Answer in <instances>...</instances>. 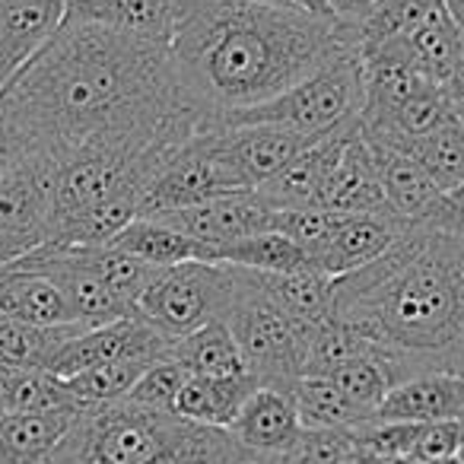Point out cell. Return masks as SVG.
I'll list each match as a JSON object with an SVG mask.
<instances>
[{"label":"cell","instance_id":"obj_47","mask_svg":"<svg viewBox=\"0 0 464 464\" xmlns=\"http://www.w3.org/2000/svg\"><path fill=\"white\" fill-rule=\"evenodd\" d=\"M258 4H280V7H290L286 0H258Z\"/></svg>","mask_w":464,"mask_h":464},{"label":"cell","instance_id":"obj_4","mask_svg":"<svg viewBox=\"0 0 464 464\" xmlns=\"http://www.w3.org/2000/svg\"><path fill=\"white\" fill-rule=\"evenodd\" d=\"M248 458L229 430L115 401L80 411L42 464H242Z\"/></svg>","mask_w":464,"mask_h":464},{"label":"cell","instance_id":"obj_22","mask_svg":"<svg viewBox=\"0 0 464 464\" xmlns=\"http://www.w3.org/2000/svg\"><path fill=\"white\" fill-rule=\"evenodd\" d=\"M80 411L4 413L0 417V464H42L71 432Z\"/></svg>","mask_w":464,"mask_h":464},{"label":"cell","instance_id":"obj_3","mask_svg":"<svg viewBox=\"0 0 464 464\" xmlns=\"http://www.w3.org/2000/svg\"><path fill=\"white\" fill-rule=\"evenodd\" d=\"M353 48L341 26L258 0H198L169 52L210 124L255 109Z\"/></svg>","mask_w":464,"mask_h":464},{"label":"cell","instance_id":"obj_26","mask_svg":"<svg viewBox=\"0 0 464 464\" xmlns=\"http://www.w3.org/2000/svg\"><path fill=\"white\" fill-rule=\"evenodd\" d=\"M394 150L411 156L442 191L455 194L464 185V124L458 118H449L423 137L394 143Z\"/></svg>","mask_w":464,"mask_h":464},{"label":"cell","instance_id":"obj_16","mask_svg":"<svg viewBox=\"0 0 464 464\" xmlns=\"http://www.w3.org/2000/svg\"><path fill=\"white\" fill-rule=\"evenodd\" d=\"M232 439L248 455H286L305 432L293 394L286 388L261 385L229 426Z\"/></svg>","mask_w":464,"mask_h":464},{"label":"cell","instance_id":"obj_43","mask_svg":"<svg viewBox=\"0 0 464 464\" xmlns=\"http://www.w3.org/2000/svg\"><path fill=\"white\" fill-rule=\"evenodd\" d=\"M445 10H449V16L461 26V33H464V0H445Z\"/></svg>","mask_w":464,"mask_h":464},{"label":"cell","instance_id":"obj_11","mask_svg":"<svg viewBox=\"0 0 464 464\" xmlns=\"http://www.w3.org/2000/svg\"><path fill=\"white\" fill-rule=\"evenodd\" d=\"M153 219H162L172 229L198 239L200 246L210 248V261H213L217 248L229 246V242L248 239V236H258V232H271L274 219H277V207L261 191H236V194L204 200V204L181 207V210L172 213H160Z\"/></svg>","mask_w":464,"mask_h":464},{"label":"cell","instance_id":"obj_39","mask_svg":"<svg viewBox=\"0 0 464 464\" xmlns=\"http://www.w3.org/2000/svg\"><path fill=\"white\" fill-rule=\"evenodd\" d=\"M375 7H379V0H328L331 20L347 29H356L360 23H366Z\"/></svg>","mask_w":464,"mask_h":464},{"label":"cell","instance_id":"obj_18","mask_svg":"<svg viewBox=\"0 0 464 464\" xmlns=\"http://www.w3.org/2000/svg\"><path fill=\"white\" fill-rule=\"evenodd\" d=\"M0 318L35 324V328L80 324L61 286L48 274L33 271L20 261L0 267Z\"/></svg>","mask_w":464,"mask_h":464},{"label":"cell","instance_id":"obj_13","mask_svg":"<svg viewBox=\"0 0 464 464\" xmlns=\"http://www.w3.org/2000/svg\"><path fill=\"white\" fill-rule=\"evenodd\" d=\"M67 20V0H0V86L20 73Z\"/></svg>","mask_w":464,"mask_h":464},{"label":"cell","instance_id":"obj_21","mask_svg":"<svg viewBox=\"0 0 464 464\" xmlns=\"http://www.w3.org/2000/svg\"><path fill=\"white\" fill-rule=\"evenodd\" d=\"M261 388L255 375H229V379H204V375H191L185 388L179 392L175 401V413L185 420L204 426H217V430H229L232 420L239 417L246 401Z\"/></svg>","mask_w":464,"mask_h":464},{"label":"cell","instance_id":"obj_19","mask_svg":"<svg viewBox=\"0 0 464 464\" xmlns=\"http://www.w3.org/2000/svg\"><path fill=\"white\" fill-rule=\"evenodd\" d=\"M464 417V375L455 372H423L398 382L372 420L394 423H439V420Z\"/></svg>","mask_w":464,"mask_h":464},{"label":"cell","instance_id":"obj_5","mask_svg":"<svg viewBox=\"0 0 464 464\" xmlns=\"http://www.w3.org/2000/svg\"><path fill=\"white\" fill-rule=\"evenodd\" d=\"M236 284H239L236 303H232L229 315L223 322L229 324L232 337L239 343L248 375H255L267 388H286L290 392L293 382L305 375L315 328L286 315L261 290L252 271L236 267Z\"/></svg>","mask_w":464,"mask_h":464},{"label":"cell","instance_id":"obj_31","mask_svg":"<svg viewBox=\"0 0 464 464\" xmlns=\"http://www.w3.org/2000/svg\"><path fill=\"white\" fill-rule=\"evenodd\" d=\"M80 331H86L83 324L35 328L0 318V369H48L52 356Z\"/></svg>","mask_w":464,"mask_h":464},{"label":"cell","instance_id":"obj_14","mask_svg":"<svg viewBox=\"0 0 464 464\" xmlns=\"http://www.w3.org/2000/svg\"><path fill=\"white\" fill-rule=\"evenodd\" d=\"M223 140L246 188L258 191L322 137H305L277 124H246V128H223Z\"/></svg>","mask_w":464,"mask_h":464},{"label":"cell","instance_id":"obj_48","mask_svg":"<svg viewBox=\"0 0 464 464\" xmlns=\"http://www.w3.org/2000/svg\"><path fill=\"white\" fill-rule=\"evenodd\" d=\"M455 198H458V200H461V204H464V185H461V188H458V191H455Z\"/></svg>","mask_w":464,"mask_h":464},{"label":"cell","instance_id":"obj_42","mask_svg":"<svg viewBox=\"0 0 464 464\" xmlns=\"http://www.w3.org/2000/svg\"><path fill=\"white\" fill-rule=\"evenodd\" d=\"M341 464H385V458L375 455V451H369V449H362V445H356V442H353V449L347 451V458H343Z\"/></svg>","mask_w":464,"mask_h":464},{"label":"cell","instance_id":"obj_46","mask_svg":"<svg viewBox=\"0 0 464 464\" xmlns=\"http://www.w3.org/2000/svg\"><path fill=\"white\" fill-rule=\"evenodd\" d=\"M423 464H464V461L455 455V458H439V461H423Z\"/></svg>","mask_w":464,"mask_h":464},{"label":"cell","instance_id":"obj_17","mask_svg":"<svg viewBox=\"0 0 464 464\" xmlns=\"http://www.w3.org/2000/svg\"><path fill=\"white\" fill-rule=\"evenodd\" d=\"M401 232H407L392 217H372V213H337L334 232H331L328 246L318 255L315 271L324 277H343L360 267L372 265L375 258L388 252L394 242L401 239Z\"/></svg>","mask_w":464,"mask_h":464},{"label":"cell","instance_id":"obj_30","mask_svg":"<svg viewBox=\"0 0 464 464\" xmlns=\"http://www.w3.org/2000/svg\"><path fill=\"white\" fill-rule=\"evenodd\" d=\"M445 0H379V7L369 14L366 23L356 29L341 26L343 39L360 52L369 45H382V42H398L411 39Z\"/></svg>","mask_w":464,"mask_h":464},{"label":"cell","instance_id":"obj_41","mask_svg":"<svg viewBox=\"0 0 464 464\" xmlns=\"http://www.w3.org/2000/svg\"><path fill=\"white\" fill-rule=\"evenodd\" d=\"M290 7L303 10L309 16H318V20H331V10H328V0H286ZM334 23V20H331Z\"/></svg>","mask_w":464,"mask_h":464},{"label":"cell","instance_id":"obj_24","mask_svg":"<svg viewBox=\"0 0 464 464\" xmlns=\"http://www.w3.org/2000/svg\"><path fill=\"white\" fill-rule=\"evenodd\" d=\"M111 246L140 258L143 265L160 267V271L188 265V261H210V248L153 217H137L134 223L118 232Z\"/></svg>","mask_w":464,"mask_h":464},{"label":"cell","instance_id":"obj_7","mask_svg":"<svg viewBox=\"0 0 464 464\" xmlns=\"http://www.w3.org/2000/svg\"><path fill=\"white\" fill-rule=\"evenodd\" d=\"M236 267L188 261L153 274L143 296L137 299V318L153 324L162 337L179 341L191 331L229 315L236 303Z\"/></svg>","mask_w":464,"mask_h":464},{"label":"cell","instance_id":"obj_36","mask_svg":"<svg viewBox=\"0 0 464 464\" xmlns=\"http://www.w3.org/2000/svg\"><path fill=\"white\" fill-rule=\"evenodd\" d=\"M188 379H191V372L181 362L166 356V360H156L137 379V385L130 388L124 401L137 407H150V411H175V401H179V392L185 388Z\"/></svg>","mask_w":464,"mask_h":464},{"label":"cell","instance_id":"obj_37","mask_svg":"<svg viewBox=\"0 0 464 464\" xmlns=\"http://www.w3.org/2000/svg\"><path fill=\"white\" fill-rule=\"evenodd\" d=\"M350 449H353L350 430H305L284 458L286 464H341Z\"/></svg>","mask_w":464,"mask_h":464},{"label":"cell","instance_id":"obj_6","mask_svg":"<svg viewBox=\"0 0 464 464\" xmlns=\"http://www.w3.org/2000/svg\"><path fill=\"white\" fill-rule=\"evenodd\" d=\"M362 109V67L356 48H347L303 83L290 86L277 99L255 109L229 111L217 128H246V124H277L305 137H324L353 121Z\"/></svg>","mask_w":464,"mask_h":464},{"label":"cell","instance_id":"obj_12","mask_svg":"<svg viewBox=\"0 0 464 464\" xmlns=\"http://www.w3.org/2000/svg\"><path fill=\"white\" fill-rule=\"evenodd\" d=\"M360 118V115H356ZM356 118L347 121L343 128L324 134L322 140L312 143L305 153H299L277 179L261 185L258 191L271 200L277 210H299V207H324V194H328L331 175H334L337 162L343 156L350 134L356 128Z\"/></svg>","mask_w":464,"mask_h":464},{"label":"cell","instance_id":"obj_20","mask_svg":"<svg viewBox=\"0 0 464 464\" xmlns=\"http://www.w3.org/2000/svg\"><path fill=\"white\" fill-rule=\"evenodd\" d=\"M324 207L337 213L392 217V213H388L385 188H382V175H379V166H375L372 147H369V140L360 130V118H356L353 134H350L341 162H337L334 175H331Z\"/></svg>","mask_w":464,"mask_h":464},{"label":"cell","instance_id":"obj_2","mask_svg":"<svg viewBox=\"0 0 464 464\" xmlns=\"http://www.w3.org/2000/svg\"><path fill=\"white\" fill-rule=\"evenodd\" d=\"M334 318L404 382L464 375V236L407 229L372 265L334 277Z\"/></svg>","mask_w":464,"mask_h":464},{"label":"cell","instance_id":"obj_35","mask_svg":"<svg viewBox=\"0 0 464 464\" xmlns=\"http://www.w3.org/2000/svg\"><path fill=\"white\" fill-rule=\"evenodd\" d=\"M153 362L147 360H118V362H105V366L86 369L80 375H71L67 382V392L73 394V401L80 404V411L86 407H102V404H115V401H124L128 392L137 385L147 369Z\"/></svg>","mask_w":464,"mask_h":464},{"label":"cell","instance_id":"obj_1","mask_svg":"<svg viewBox=\"0 0 464 464\" xmlns=\"http://www.w3.org/2000/svg\"><path fill=\"white\" fill-rule=\"evenodd\" d=\"M0 115L26 153L54 160L80 150H172L213 128L166 45L77 16L0 86Z\"/></svg>","mask_w":464,"mask_h":464},{"label":"cell","instance_id":"obj_23","mask_svg":"<svg viewBox=\"0 0 464 464\" xmlns=\"http://www.w3.org/2000/svg\"><path fill=\"white\" fill-rule=\"evenodd\" d=\"M255 280L296 322L309 324V328H322V324L334 322V280L324 277L322 271L255 274Z\"/></svg>","mask_w":464,"mask_h":464},{"label":"cell","instance_id":"obj_33","mask_svg":"<svg viewBox=\"0 0 464 464\" xmlns=\"http://www.w3.org/2000/svg\"><path fill=\"white\" fill-rule=\"evenodd\" d=\"M77 252H80V258L99 274V280H102L130 312L137 309V299L143 296V290H147V284L153 280V274L160 271V267L143 265L140 258H134V255L121 252V248H115V246H77Z\"/></svg>","mask_w":464,"mask_h":464},{"label":"cell","instance_id":"obj_49","mask_svg":"<svg viewBox=\"0 0 464 464\" xmlns=\"http://www.w3.org/2000/svg\"><path fill=\"white\" fill-rule=\"evenodd\" d=\"M4 413H7V407H4V398H0V417H4Z\"/></svg>","mask_w":464,"mask_h":464},{"label":"cell","instance_id":"obj_10","mask_svg":"<svg viewBox=\"0 0 464 464\" xmlns=\"http://www.w3.org/2000/svg\"><path fill=\"white\" fill-rule=\"evenodd\" d=\"M172 341L162 337L153 324H147L143 318L130 315L121 322L102 324V328H86L77 337L64 343L58 353L48 362V372H54L58 379H71L86 369L105 366V362L118 360H166Z\"/></svg>","mask_w":464,"mask_h":464},{"label":"cell","instance_id":"obj_25","mask_svg":"<svg viewBox=\"0 0 464 464\" xmlns=\"http://www.w3.org/2000/svg\"><path fill=\"white\" fill-rule=\"evenodd\" d=\"M169 360L181 362L191 375H204V379L248 375L239 343H236V337H232L229 324H226L223 318L191 331V334L179 337V341H172Z\"/></svg>","mask_w":464,"mask_h":464},{"label":"cell","instance_id":"obj_50","mask_svg":"<svg viewBox=\"0 0 464 464\" xmlns=\"http://www.w3.org/2000/svg\"><path fill=\"white\" fill-rule=\"evenodd\" d=\"M458 458H461V461H464V449H461V451H458Z\"/></svg>","mask_w":464,"mask_h":464},{"label":"cell","instance_id":"obj_9","mask_svg":"<svg viewBox=\"0 0 464 464\" xmlns=\"http://www.w3.org/2000/svg\"><path fill=\"white\" fill-rule=\"evenodd\" d=\"M54 172V156L29 153L14 172L0 179V242H7L20 258L52 239Z\"/></svg>","mask_w":464,"mask_h":464},{"label":"cell","instance_id":"obj_38","mask_svg":"<svg viewBox=\"0 0 464 464\" xmlns=\"http://www.w3.org/2000/svg\"><path fill=\"white\" fill-rule=\"evenodd\" d=\"M26 143L20 140V134L14 130V124L0 115V179L10 175L23 160H26Z\"/></svg>","mask_w":464,"mask_h":464},{"label":"cell","instance_id":"obj_27","mask_svg":"<svg viewBox=\"0 0 464 464\" xmlns=\"http://www.w3.org/2000/svg\"><path fill=\"white\" fill-rule=\"evenodd\" d=\"M210 265H229L255 274H296V271H315L312 261L286 239L284 232H258L248 239L229 242V246L213 252Z\"/></svg>","mask_w":464,"mask_h":464},{"label":"cell","instance_id":"obj_28","mask_svg":"<svg viewBox=\"0 0 464 464\" xmlns=\"http://www.w3.org/2000/svg\"><path fill=\"white\" fill-rule=\"evenodd\" d=\"M290 394L305 430H353L369 420L328 375H303L290 385Z\"/></svg>","mask_w":464,"mask_h":464},{"label":"cell","instance_id":"obj_34","mask_svg":"<svg viewBox=\"0 0 464 464\" xmlns=\"http://www.w3.org/2000/svg\"><path fill=\"white\" fill-rule=\"evenodd\" d=\"M328 379L334 382V385L343 392V398H347L353 407H360L369 420H372V413L379 411L385 394L398 385L392 366H388L379 353H366V356H356V360L341 362L337 369H331Z\"/></svg>","mask_w":464,"mask_h":464},{"label":"cell","instance_id":"obj_40","mask_svg":"<svg viewBox=\"0 0 464 464\" xmlns=\"http://www.w3.org/2000/svg\"><path fill=\"white\" fill-rule=\"evenodd\" d=\"M442 92H445V99H449V105H451V111H455V118L464 124V52H461V58H458V64H455V71H451V77L442 83Z\"/></svg>","mask_w":464,"mask_h":464},{"label":"cell","instance_id":"obj_44","mask_svg":"<svg viewBox=\"0 0 464 464\" xmlns=\"http://www.w3.org/2000/svg\"><path fill=\"white\" fill-rule=\"evenodd\" d=\"M242 464H286V458L284 455H255V458H248V461H242Z\"/></svg>","mask_w":464,"mask_h":464},{"label":"cell","instance_id":"obj_32","mask_svg":"<svg viewBox=\"0 0 464 464\" xmlns=\"http://www.w3.org/2000/svg\"><path fill=\"white\" fill-rule=\"evenodd\" d=\"M407 48H411L420 73H423L430 83L442 86L445 80L451 77V71H455L458 58H461V52H464V33H461V26L451 20L442 4V7L407 39Z\"/></svg>","mask_w":464,"mask_h":464},{"label":"cell","instance_id":"obj_45","mask_svg":"<svg viewBox=\"0 0 464 464\" xmlns=\"http://www.w3.org/2000/svg\"><path fill=\"white\" fill-rule=\"evenodd\" d=\"M16 258H20V255H16L14 248L7 246V242H0V267L10 265V261H16Z\"/></svg>","mask_w":464,"mask_h":464},{"label":"cell","instance_id":"obj_15","mask_svg":"<svg viewBox=\"0 0 464 464\" xmlns=\"http://www.w3.org/2000/svg\"><path fill=\"white\" fill-rule=\"evenodd\" d=\"M194 7L198 0H96V4L67 7V16L99 23V26L169 48Z\"/></svg>","mask_w":464,"mask_h":464},{"label":"cell","instance_id":"obj_8","mask_svg":"<svg viewBox=\"0 0 464 464\" xmlns=\"http://www.w3.org/2000/svg\"><path fill=\"white\" fill-rule=\"evenodd\" d=\"M236 191L248 188L226 153L223 128H207L181 143L150 181L140 200V217H160Z\"/></svg>","mask_w":464,"mask_h":464},{"label":"cell","instance_id":"obj_29","mask_svg":"<svg viewBox=\"0 0 464 464\" xmlns=\"http://www.w3.org/2000/svg\"><path fill=\"white\" fill-rule=\"evenodd\" d=\"M0 398L7 413L80 411L67 382L48 369H0Z\"/></svg>","mask_w":464,"mask_h":464}]
</instances>
